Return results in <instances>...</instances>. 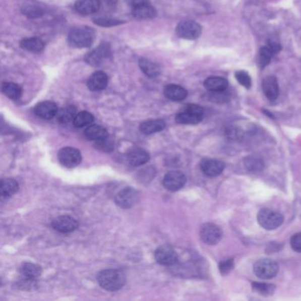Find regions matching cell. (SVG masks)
Returning <instances> with one entry per match:
<instances>
[{
	"label": "cell",
	"instance_id": "cell-11",
	"mask_svg": "<svg viewBox=\"0 0 301 301\" xmlns=\"http://www.w3.org/2000/svg\"><path fill=\"white\" fill-rule=\"evenodd\" d=\"M138 192L135 189L131 188H124L116 196V203L121 208L128 209L132 206L135 205V202L138 200Z\"/></svg>",
	"mask_w": 301,
	"mask_h": 301
},
{
	"label": "cell",
	"instance_id": "cell-20",
	"mask_svg": "<svg viewBox=\"0 0 301 301\" xmlns=\"http://www.w3.org/2000/svg\"><path fill=\"white\" fill-rule=\"evenodd\" d=\"M164 95L172 101H182L188 96V91L181 86L170 84L164 88Z\"/></svg>",
	"mask_w": 301,
	"mask_h": 301
},
{
	"label": "cell",
	"instance_id": "cell-22",
	"mask_svg": "<svg viewBox=\"0 0 301 301\" xmlns=\"http://www.w3.org/2000/svg\"><path fill=\"white\" fill-rule=\"evenodd\" d=\"M204 87L210 92L214 91H223L228 87L226 79L218 76H213L207 79L204 82Z\"/></svg>",
	"mask_w": 301,
	"mask_h": 301
},
{
	"label": "cell",
	"instance_id": "cell-31",
	"mask_svg": "<svg viewBox=\"0 0 301 301\" xmlns=\"http://www.w3.org/2000/svg\"><path fill=\"white\" fill-rule=\"evenodd\" d=\"M93 121H94V116L92 114L89 113L88 111H81L76 114L73 123L76 128H83L89 127L92 124Z\"/></svg>",
	"mask_w": 301,
	"mask_h": 301
},
{
	"label": "cell",
	"instance_id": "cell-25",
	"mask_svg": "<svg viewBox=\"0 0 301 301\" xmlns=\"http://www.w3.org/2000/svg\"><path fill=\"white\" fill-rule=\"evenodd\" d=\"M133 15L137 19H151L156 17V12L149 3L133 8Z\"/></svg>",
	"mask_w": 301,
	"mask_h": 301
},
{
	"label": "cell",
	"instance_id": "cell-23",
	"mask_svg": "<svg viewBox=\"0 0 301 301\" xmlns=\"http://www.w3.org/2000/svg\"><path fill=\"white\" fill-rule=\"evenodd\" d=\"M85 135L90 141H101L108 137V132L105 128L98 125H91L86 129Z\"/></svg>",
	"mask_w": 301,
	"mask_h": 301
},
{
	"label": "cell",
	"instance_id": "cell-41",
	"mask_svg": "<svg viewBox=\"0 0 301 301\" xmlns=\"http://www.w3.org/2000/svg\"><path fill=\"white\" fill-rule=\"evenodd\" d=\"M129 6H131L132 8H136L141 5L147 4L149 3V0H127Z\"/></svg>",
	"mask_w": 301,
	"mask_h": 301
},
{
	"label": "cell",
	"instance_id": "cell-1",
	"mask_svg": "<svg viewBox=\"0 0 301 301\" xmlns=\"http://www.w3.org/2000/svg\"><path fill=\"white\" fill-rule=\"evenodd\" d=\"M97 281L104 290L115 291L121 289L125 283L126 277L123 273L117 269H105L97 275Z\"/></svg>",
	"mask_w": 301,
	"mask_h": 301
},
{
	"label": "cell",
	"instance_id": "cell-16",
	"mask_svg": "<svg viewBox=\"0 0 301 301\" xmlns=\"http://www.w3.org/2000/svg\"><path fill=\"white\" fill-rule=\"evenodd\" d=\"M101 8L100 0H78L75 4V9L82 15L96 14Z\"/></svg>",
	"mask_w": 301,
	"mask_h": 301
},
{
	"label": "cell",
	"instance_id": "cell-35",
	"mask_svg": "<svg viewBox=\"0 0 301 301\" xmlns=\"http://www.w3.org/2000/svg\"><path fill=\"white\" fill-rule=\"evenodd\" d=\"M235 77L237 79V82L240 83L241 85L247 88V89H250L252 85V81L250 76L245 71H237L235 74Z\"/></svg>",
	"mask_w": 301,
	"mask_h": 301
},
{
	"label": "cell",
	"instance_id": "cell-18",
	"mask_svg": "<svg viewBox=\"0 0 301 301\" xmlns=\"http://www.w3.org/2000/svg\"><path fill=\"white\" fill-rule=\"evenodd\" d=\"M128 161L134 166H139L148 163L149 161V153L140 148H134L128 153Z\"/></svg>",
	"mask_w": 301,
	"mask_h": 301
},
{
	"label": "cell",
	"instance_id": "cell-13",
	"mask_svg": "<svg viewBox=\"0 0 301 301\" xmlns=\"http://www.w3.org/2000/svg\"><path fill=\"white\" fill-rule=\"evenodd\" d=\"M156 262L162 265H173L177 262V255L172 248L167 246L160 247L155 253Z\"/></svg>",
	"mask_w": 301,
	"mask_h": 301
},
{
	"label": "cell",
	"instance_id": "cell-27",
	"mask_svg": "<svg viewBox=\"0 0 301 301\" xmlns=\"http://www.w3.org/2000/svg\"><path fill=\"white\" fill-rule=\"evenodd\" d=\"M139 66L142 71L149 77L156 78L160 75V68L155 63H153L152 61L147 58H141L139 61Z\"/></svg>",
	"mask_w": 301,
	"mask_h": 301
},
{
	"label": "cell",
	"instance_id": "cell-42",
	"mask_svg": "<svg viewBox=\"0 0 301 301\" xmlns=\"http://www.w3.org/2000/svg\"><path fill=\"white\" fill-rule=\"evenodd\" d=\"M269 48L272 51L273 54L276 53V52H278L281 50V46H280L279 43H275L273 41L269 42Z\"/></svg>",
	"mask_w": 301,
	"mask_h": 301
},
{
	"label": "cell",
	"instance_id": "cell-15",
	"mask_svg": "<svg viewBox=\"0 0 301 301\" xmlns=\"http://www.w3.org/2000/svg\"><path fill=\"white\" fill-rule=\"evenodd\" d=\"M35 112L38 117H42L43 119H51L57 116L58 110L56 103L45 101L36 105Z\"/></svg>",
	"mask_w": 301,
	"mask_h": 301
},
{
	"label": "cell",
	"instance_id": "cell-10",
	"mask_svg": "<svg viewBox=\"0 0 301 301\" xmlns=\"http://www.w3.org/2000/svg\"><path fill=\"white\" fill-rule=\"evenodd\" d=\"M186 181H187L186 176L181 171L172 170L164 176L163 183L164 188L166 189L175 192L183 188L186 184Z\"/></svg>",
	"mask_w": 301,
	"mask_h": 301
},
{
	"label": "cell",
	"instance_id": "cell-9",
	"mask_svg": "<svg viewBox=\"0 0 301 301\" xmlns=\"http://www.w3.org/2000/svg\"><path fill=\"white\" fill-rule=\"evenodd\" d=\"M110 46L106 43H103L95 50L90 51L85 57V61L88 64L93 67H99L110 57Z\"/></svg>",
	"mask_w": 301,
	"mask_h": 301
},
{
	"label": "cell",
	"instance_id": "cell-34",
	"mask_svg": "<svg viewBox=\"0 0 301 301\" xmlns=\"http://www.w3.org/2000/svg\"><path fill=\"white\" fill-rule=\"evenodd\" d=\"M253 289L261 295L267 296V295L273 294L275 290V285L267 283H253Z\"/></svg>",
	"mask_w": 301,
	"mask_h": 301
},
{
	"label": "cell",
	"instance_id": "cell-33",
	"mask_svg": "<svg viewBox=\"0 0 301 301\" xmlns=\"http://www.w3.org/2000/svg\"><path fill=\"white\" fill-rule=\"evenodd\" d=\"M272 51L270 50L269 47H262L259 51L258 57H257V63L260 68H264L269 64L272 57Z\"/></svg>",
	"mask_w": 301,
	"mask_h": 301
},
{
	"label": "cell",
	"instance_id": "cell-38",
	"mask_svg": "<svg viewBox=\"0 0 301 301\" xmlns=\"http://www.w3.org/2000/svg\"><path fill=\"white\" fill-rule=\"evenodd\" d=\"M233 261L232 260H227L224 262H221L219 265L220 271L222 274H228L231 269H233Z\"/></svg>",
	"mask_w": 301,
	"mask_h": 301
},
{
	"label": "cell",
	"instance_id": "cell-21",
	"mask_svg": "<svg viewBox=\"0 0 301 301\" xmlns=\"http://www.w3.org/2000/svg\"><path fill=\"white\" fill-rule=\"evenodd\" d=\"M165 126L166 124L163 119L146 121L140 126V130L144 135H152L163 130L165 128Z\"/></svg>",
	"mask_w": 301,
	"mask_h": 301
},
{
	"label": "cell",
	"instance_id": "cell-24",
	"mask_svg": "<svg viewBox=\"0 0 301 301\" xmlns=\"http://www.w3.org/2000/svg\"><path fill=\"white\" fill-rule=\"evenodd\" d=\"M21 47L31 52L39 53L44 49V43L37 37H30L22 40L21 42Z\"/></svg>",
	"mask_w": 301,
	"mask_h": 301
},
{
	"label": "cell",
	"instance_id": "cell-39",
	"mask_svg": "<svg viewBox=\"0 0 301 301\" xmlns=\"http://www.w3.org/2000/svg\"><path fill=\"white\" fill-rule=\"evenodd\" d=\"M95 22L96 24L100 26H103V27H110V26L117 25L121 23L119 21L117 20H111V19L101 18L95 20Z\"/></svg>",
	"mask_w": 301,
	"mask_h": 301
},
{
	"label": "cell",
	"instance_id": "cell-32",
	"mask_svg": "<svg viewBox=\"0 0 301 301\" xmlns=\"http://www.w3.org/2000/svg\"><path fill=\"white\" fill-rule=\"evenodd\" d=\"M245 166L248 169L249 171H253V172H257L263 169V162L261 158H259L257 156H248L245 159Z\"/></svg>",
	"mask_w": 301,
	"mask_h": 301
},
{
	"label": "cell",
	"instance_id": "cell-2",
	"mask_svg": "<svg viewBox=\"0 0 301 301\" xmlns=\"http://www.w3.org/2000/svg\"><path fill=\"white\" fill-rule=\"evenodd\" d=\"M96 33L89 27H78L72 29L68 35V42L75 48H87L92 44Z\"/></svg>",
	"mask_w": 301,
	"mask_h": 301
},
{
	"label": "cell",
	"instance_id": "cell-19",
	"mask_svg": "<svg viewBox=\"0 0 301 301\" xmlns=\"http://www.w3.org/2000/svg\"><path fill=\"white\" fill-rule=\"evenodd\" d=\"M108 85V76L103 72H96L89 77L88 87L91 91H101Z\"/></svg>",
	"mask_w": 301,
	"mask_h": 301
},
{
	"label": "cell",
	"instance_id": "cell-37",
	"mask_svg": "<svg viewBox=\"0 0 301 301\" xmlns=\"http://www.w3.org/2000/svg\"><path fill=\"white\" fill-rule=\"evenodd\" d=\"M290 247L294 251L301 253V232L293 235L290 238Z\"/></svg>",
	"mask_w": 301,
	"mask_h": 301
},
{
	"label": "cell",
	"instance_id": "cell-30",
	"mask_svg": "<svg viewBox=\"0 0 301 301\" xmlns=\"http://www.w3.org/2000/svg\"><path fill=\"white\" fill-rule=\"evenodd\" d=\"M76 114L77 112H76L75 107H65L57 112V119L62 124H68L70 122H74Z\"/></svg>",
	"mask_w": 301,
	"mask_h": 301
},
{
	"label": "cell",
	"instance_id": "cell-36",
	"mask_svg": "<svg viewBox=\"0 0 301 301\" xmlns=\"http://www.w3.org/2000/svg\"><path fill=\"white\" fill-rule=\"evenodd\" d=\"M209 99L211 100L212 102H215V103H225L229 100V96L225 92V90H223V91H214V92H210Z\"/></svg>",
	"mask_w": 301,
	"mask_h": 301
},
{
	"label": "cell",
	"instance_id": "cell-29",
	"mask_svg": "<svg viewBox=\"0 0 301 301\" xmlns=\"http://www.w3.org/2000/svg\"><path fill=\"white\" fill-rule=\"evenodd\" d=\"M19 190V185L13 178H5L1 182V195L3 197H9L16 194Z\"/></svg>",
	"mask_w": 301,
	"mask_h": 301
},
{
	"label": "cell",
	"instance_id": "cell-17",
	"mask_svg": "<svg viewBox=\"0 0 301 301\" xmlns=\"http://www.w3.org/2000/svg\"><path fill=\"white\" fill-rule=\"evenodd\" d=\"M262 90L266 97L270 101H274L278 97L279 88L276 79L274 76H268L262 82Z\"/></svg>",
	"mask_w": 301,
	"mask_h": 301
},
{
	"label": "cell",
	"instance_id": "cell-28",
	"mask_svg": "<svg viewBox=\"0 0 301 301\" xmlns=\"http://www.w3.org/2000/svg\"><path fill=\"white\" fill-rule=\"evenodd\" d=\"M2 91L12 100H18L22 95V89L18 84L13 82H5L2 85Z\"/></svg>",
	"mask_w": 301,
	"mask_h": 301
},
{
	"label": "cell",
	"instance_id": "cell-14",
	"mask_svg": "<svg viewBox=\"0 0 301 301\" xmlns=\"http://www.w3.org/2000/svg\"><path fill=\"white\" fill-rule=\"evenodd\" d=\"M225 164L222 161L205 158L201 162V170L209 177H216L223 172Z\"/></svg>",
	"mask_w": 301,
	"mask_h": 301
},
{
	"label": "cell",
	"instance_id": "cell-12",
	"mask_svg": "<svg viewBox=\"0 0 301 301\" xmlns=\"http://www.w3.org/2000/svg\"><path fill=\"white\" fill-rule=\"evenodd\" d=\"M53 229L61 233L72 232L78 228V222L69 216H61L52 221Z\"/></svg>",
	"mask_w": 301,
	"mask_h": 301
},
{
	"label": "cell",
	"instance_id": "cell-6",
	"mask_svg": "<svg viewBox=\"0 0 301 301\" xmlns=\"http://www.w3.org/2000/svg\"><path fill=\"white\" fill-rule=\"evenodd\" d=\"M200 236L202 240L207 245H216L222 238L223 233L219 227L212 223H204L201 227Z\"/></svg>",
	"mask_w": 301,
	"mask_h": 301
},
{
	"label": "cell",
	"instance_id": "cell-26",
	"mask_svg": "<svg viewBox=\"0 0 301 301\" xmlns=\"http://www.w3.org/2000/svg\"><path fill=\"white\" fill-rule=\"evenodd\" d=\"M20 271L25 278L35 280L41 275L42 269L40 266L34 263H23L21 266Z\"/></svg>",
	"mask_w": 301,
	"mask_h": 301
},
{
	"label": "cell",
	"instance_id": "cell-3",
	"mask_svg": "<svg viewBox=\"0 0 301 301\" xmlns=\"http://www.w3.org/2000/svg\"><path fill=\"white\" fill-rule=\"evenodd\" d=\"M257 220L262 228L266 230H275L283 223V216L276 210L263 209L259 212Z\"/></svg>",
	"mask_w": 301,
	"mask_h": 301
},
{
	"label": "cell",
	"instance_id": "cell-7",
	"mask_svg": "<svg viewBox=\"0 0 301 301\" xmlns=\"http://www.w3.org/2000/svg\"><path fill=\"white\" fill-rule=\"evenodd\" d=\"M58 160L62 165L68 168H74L82 162V155L78 149L71 147H66L59 150Z\"/></svg>",
	"mask_w": 301,
	"mask_h": 301
},
{
	"label": "cell",
	"instance_id": "cell-4",
	"mask_svg": "<svg viewBox=\"0 0 301 301\" xmlns=\"http://www.w3.org/2000/svg\"><path fill=\"white\" fill-rule=\"evenodd\" d=\"M278 270V264L270 259H261L255 262L254 266L255 275L262 279H270L275 277Z\"/></svg>",
	"mask_w": 301,
	"mask_h": 301
},
{
	"label": "cell",
	"instance_id": "cell-40",
	"mask_svg": "<svg viewBox=\"0 0 301 301\" xmlns=\"http://www.w3.org/2000/svg\"><path fill=\"white\" fill-rule=\"evenodd\" d=\"M96 145L104 151H110V149H112V142H110L108 137L103 139L101 141H98L96 143Z\"/></svg>",
	"mask_w": 301,
	"mask_h": 301
},
{
	"label": "cell",
	"instance_id": "cell-8",
	"mask_svg": "<svg viewBox=\"0 0 301 301\" xmlns=\"http://www.w3.org/2000/svg\"><path fill=\"white\" fill-rule=\"evenodd\" d=\"M177 36L188 40L197 39L202 34V27L197 22L193 21L182 22L177 25Z\"/></svg>",
	"mask_w": 301,
	"mask_h": 301
},
{
	"label": "cell",
	"instance_id": "cell-5",
	"mask_svg": "<svg viewBox=\"0 0 301 301\" xmlns=\"http://www.w3.org/2000/svg\"><path fill=\"white\" fill-rule=\"evenodd\" d=\"M203 118V109L195 104H190L186 108L183 112L176 116V122L178 124H198Z\"/></svg>",
	"mask_w": 301,
	"mask_h": 301
}]
</instances>
